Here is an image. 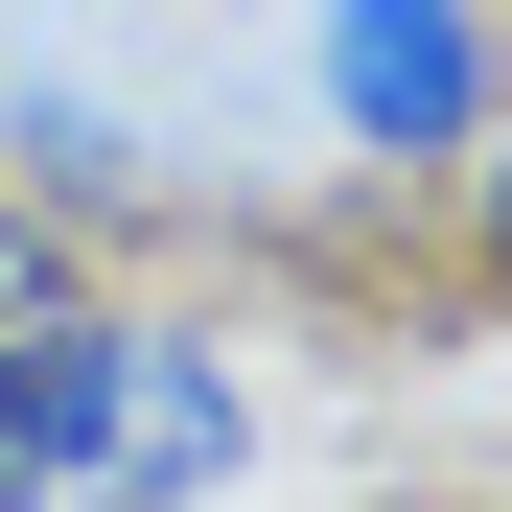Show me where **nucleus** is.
I'll list each match as a JSON object with an SVG mask.
<instances>
[{"label": "nucleus", "mask_w": 512, "mask_h": 512, "mask_svg": "<svg viewBox=\"0 0 512 512\" xmlns=\"http://www.w3.org/2000/svg\"><path fill=\"white\" fill-rule=\"evenodd\" d=\"M326 117H350L373 163H466V117H489L466 0H326Z\"/></svg>", "instance_id": "1"}, {"label": "nucleus", "mask_w": 512, "mask_h": 512, "mask_svg": "<svg viewBox=\"0 0 512 512\" xmlns=\"http://www.w3.org/2000/svg\"><path fill=\"white\" fill-rule=\"evenodd\" d=\"M117 373H140V326L47 303L24 350H0V489H117Z\"/></svg>", "instance_id": "2"}, {"label": "nucleus", "mask_w": 512, "mask_h": 512, "mask_svg": "<svg viewBox=\"0 0 512 512\" xmlns=\"http://www.w3.org/2000/svg\"><path fill=\"white\" fill-rule=\"evenodd\" d=\"M256 443V419H233V373L210 350H163V326H140V373H117V489H210Z\"/></svg>", "instance_id": "3"}, {"label": "nucleus", "mask_w": 512, "mask_h": 512, "mask_svg": "<svg viewBox=\"0 0 512 512\" xmlns=\"http://www.w3.org/2000/svg\"><path fill=\"white\" fill-rule=\"evenodd\" d=\"M47 303H70V256H47L24 210H0V350H24V326H47Z\"/></svg>", "instance_id": "4"}]
</instances>
